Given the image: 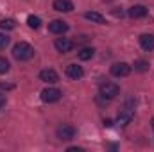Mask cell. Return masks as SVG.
I'll return each instance as SVG.
<instances>
[{
    "label": "cell",
    "mask_w": 154,
    "mask_h": 152,
    "mask_svg": "<svg viewBox=\"0 0 154 152\" xmlns=\"http://www.w3.org/2000/svg\"><path fill=\"white\" fill-rule=\"evenodd\" d=\"M134 70L136 72H147L149 70V63L143 61V59H138V61H134Z\"/></svg>",
    "instance_id": "e0dca14e"
},
{
    "label": "cell",
    "mask_w": 154,
    "mask_h": 152,
    "mask_svg": "<svg viewBox=\"0 0 154 152\" xmlns=\"http://www.w3.org/2000/svg\"><path fill=\"white\" fill-rule=\"evenodd\" d=\"M27 25H29L31 29H38L39 25H41V20H39L38 16H32V14H31V16L27 18Z\"/></svg>",
    "instance_id": "ac0fdd59"
},
{
    "label": "cell",
    "mask_w": 154,
    "mask_h": 152,
    "mask_svg": "<svg viewBox=\"0 0 154 152\" xmlns=\"http://www.w3.org/2000/svg\"><path fill=\"white\" fill-rule=\"evenodd\" d=\"M39 79H41L43 82L54 84V82H57V81H59V75H57V72H56V70L47 68V70H41V72H39Z\"/></svg>",
    "instance_id": "8992f818"
},
{
    "label": "cell",
    "mask_w": 154,
    "mask_h": 152,
    "mask_svg": "<svg viewBox=\"0 0 154 152\" xmlns=\"http://www.w3.org/2000/svg\"><path fill=\"white\" fill-rule=\"evenodd\" d=\"M32 56H34V48H32L29 43H25V41L16 43L14 48H13V57L18 59V61H27V59H31Z\"/></svg>",
    "instance_id": "6da1fadb"
},
{
    "label": "cell",
    "mask_w": 154,
    "mask_h": 152,
    "mask_svg": "<svg viewBox=\"0 0 154 152\" xmlns=\"http://www.w3.org/2000/svg\"><path fill=\"white\" fill-rule=\"evenodd\" d=\"M95 56V50L91 48V47H86V48H82L81 52H77V57L81 59V61H88V59H91Z\"/></svg>",
    "instance_id": "5bb4252c"
},
{
    "label": "cell",
    "mask_w": 154,
    "mask_h": 152,
    "mask_svg": "<svg viewBox=\"0 0 154 152\" xmlns=\"http://www.w3.org/2000/svg\"><path fill=\"white\" fill-rule=\"evenodd\" d=\"M54 47L57 48V52L66 54V52H70V50L74 48V43H72L68 38H57L56 41H54Z\"/></svg>",
    "instance_id": "ba28073f"
},
{
    "label": "cell",
    "mask_w": 154,
    "mask_h": 152,
    "mask_svg": "<svg viewBox=\"0 0 154 152\" xmlns=\"http://www.w3.org/2000/svg\"><path fill=\"white\" fill-rule=\"evenodd\" d=\"M66 75L70 77V79H74V81H77V79H81V77L84 75V72H82V68L77 66V65H68V66H66Z\"/></svg>",
    "instance_id": "8fae6325"
},
{
    "label": "cell",
    "mask_w": 154,
    "mask_h": 152,
    "mask_svg": "<svg viewBox=\"0 0 154 152\" xmlns=\"http://www.w3.org/2000/svg\"><path fill=\"white\" fill-rule=\"evenodd\" d=\"M56 134H57V138H59V140H65V141H68V140H72V138L75 136V129H74L72 125H66V123H63V125H59V127H57Z\"/></svg>",
    "instance_id": "277c9868"
},
{
    "label": "cell",
    "mask_w": 154,
    "mask_h": 152,
    "mask_svg": "<svg viewBox=\"0 0 154 152\" xmlns=\"http://www.w3.org/2000/svg\"><path fill=\"white\" fill-rule=\"evenodd\" d=\"M48 31L54 32V34H63V32L68 31V23L63 22V20H54V22L48 23Z\"/></svg>",
    "instance_id": "52a82bcc"
},
{
    "label": "cell",
    "mask_w": 154,
    "mask_h": 152,
    "mask_svg": "<svg viewBox=\"0 0 154 152\" xmlns=\"http://www.w3.org/2000/svg\"><path fill=\"white\" fill-rule=\"evenodd\" d=\"M84 18H86V20H91V22H95V23H106V18H104L100 13H97V11H88V13H84Z\"/></svg>",
    "instance_id": "4fadbf2b"
},
{
    "label": "cell",
    "mask_w": 154,
    "mask_h": 152,
    "mask_svg": "<svg viewBox=\"0 0 154 152\" xmlns=\"http://www.w3.org/2000/svg\"><path fill=\"white\" fill-rule=\"evenodd\" d=\"M145 14H147V7L145 5H140L138 4V5H133L129 9V16L131 18H143Z\"/></svg>",
    "instance_id": "7c38bea8"
},
{
    "label": "cell",
    "mask_w": 154,
    "mask_h": 152,
    "mask_svg": "<svg viewBox=\"0 0 154 152\" xmlns=\"http://www.w3.org/2000/svg\"><path fill=\"white\" fill-rule=\"evenodd\" d=\"M140 47L147 52L154 50V36L152 34H142L140 36Z\"/></svg>",
    "instance_id": "30bf717a"
},
{
    "label": "cell",
    "mask_w": 154,
    "mask_h": 152,
    "mask_svg": "<svg viewBox=\"0 0 154 152\" xmlns=\"http://www.w3.org/2000/svg\"><path fill=\"white\" fill-rule=\"evenodd\" d=\"M152 129H154V118H152Z\"/></svg>",
    "instance_id": "d4e9b609"
},
{
    "label": "cell",
    "mask_w": 154,
    "mask_h": 152,
    "mask_svg": "<svg viewBox=\"0 0 154 152\" xmlns=\"http://www.w3.org/2000/svg\"><path fill=\"white\" fill-rule=\"evenodd\" d=\"M131 118H133V109H129V108H124V111L118 114V123L125 125V123H127Z\"/></svg>",
    "instance_id": "9a60e30c"
},
{
    "label": "cell",
    "mask_w": 154,
    "mask_h": 152,
    "mask_svg": "<svg viewBox=\"0 0 154 152\" xmlns=\"http://www.w3.org/2000/svg\"><path fill=\"white\" fill-rule=\"evenodd\" d=\"M111 74L115 77H127L131 74V66L127 63H115L111 66Z\"/></svg>",
    "instance_id": "5b68a950"
},
{
    "label": "cell",
    "mask_w": 154,
    "mask_h": 152,
    "mask_svg": "<svg viewBox=\"0 0 154 152\" xmlns=\"http://www.w3.org/2000/svg\"><path fill=\"white\" fill-rule=\"evenodd\" d=\"M9 72V61L5 57H0V74H5Z\"/></svg>",
    "instance_id": "d6986e66"
},
{
    "label": "cell",
    "mask_w": 154,
    "mask_h": 152,
    "mask_svg": "<svg viewBox=\"0 0 154 152\" xmlns=\"http://www.w3.org/2000/svg\"><path fill=\"white\" fill-rule=\"evenodd\" d=\"M7 43H9V38H7V36H4V34H0V48H5V47H7Z\"/></svg>",
    "instance_id": "ffe728a7"
},
{
    "label": "cell",
    "mask_w": 154,
    "mask_h": 152,
    "mask_svg": "<svg viewBox=\"0 0 154 152\" xmlns=\"http://www.w3.org/2000/svg\"><path fill=\"white\" fill-rule=\"evenodd\" d=\"M0 27H2L4 31H11V29L16 27V22H14L13 18H4V20L0 22Z\"/></svg>",
    "instance_id": "2e32d148"
},
{
    "label": "cell",
    "mask_w": 154,
    "mask_h": 152,
    "mask_svg": "<svg viewBox=\"0 0 154 152\" xmlns=\"http://www.w3.org/2000/svg\"><path fill=\"white\" fill-rule=\"evenodd\" d=\"M118 93H120V88L115 82H104V84H100V95L104 99H115Z\"/></svg>",
    "instance_id": "7a4b0ae2"
},
{
    "label": "cell",
    "mask_w": 154,
    "mask_h": 152,
    "mask_svg": "<svg viewBox=\"0 0 154 152\" xmlns=\"http://www.w3.org/2000/svg\"><path fill=\"white\" fill-rule=\"evenodd\" d=\"M14 86L13 84H5V82H0V90H13Z\"/></svg>",
    "instance_id": "44dd1931"
},
{
    "label": "cell",
    "mask_w": 154,
    "mask_h": 152,
    "mask_svg": "<svg viewBox=\"0 0 154 152\" xmlns=\"http://www.w3.org/2000/svg\"><path fill=\"white\" fill-rule=\"evenodd\" d=\"M68 152H82L81 147H68Z\"/></svg>",
    "instance_id": "603a6c76"
},
{
    "label": "cell",
    "mask_w": 154,
    "mask_h": 152,
    "mask_svg": "<svg viewBox=\"0 0 154 152\" xmlns=\"http://www.w3.org/2000/svg\"><path fill=\"white\" fill-rule=\"evenodd\" d=\"M54 9L59 13H70L74 9V4L70 0H54Z\"/></svg>",
    "instance_id": "9c48e42d"
},
{
    "label": "cell",
    "mask_w": 154,
    "mask_h": 152,
    "mask_svg": "<svg viewBox=\"0 0 154 152\" xmlns=\"http://www.w3.org/2000/svg\"><path fill=\"white\" fill-rule=\"evenodd\" d=\"M61 95H63V93H61L57 88H45V90L41 91V100L52 104V102H57V100L61 99Z\"/></svg>",
    "instance_id": "3957f363"
},
{
    "label": "cell",
    "mask_w": 154,
    "mask_h": 152,
    "mask_svg": "<svg viewBox=\"0 0 154 152\" xmlns=\"http://www.w3.org/2000/svg\"><path fill=\"white\" fill-rule=\"evenodd\" d=\"M4 106H5V95H4V93H0V109H2Z\"/></svg>",
    "instance_id": "7402d4cb"
},
{
    "label": "cell",
    "mask_w": 154,
    "mask_h": 152,
    "mask_svg": "<svg viewBox=\"0 0 154 152\" xmlns=\"http://www.w3.org/2000/svg\"><path fill=\"white\" fill-rule=\"evenodd\" d=\"M104 125H106V127H111V125H113V122H111V120H104Z\"/></svg>",
    "instance_id": "cb8c5ba5"
}]
</instances>
